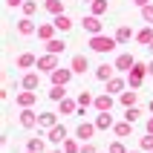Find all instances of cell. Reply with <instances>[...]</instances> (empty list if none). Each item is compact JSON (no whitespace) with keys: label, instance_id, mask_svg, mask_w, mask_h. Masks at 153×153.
Returning a JSON list of instances; mask_svg holds the SVG:
<instances>
[{"label":"cell","instance_id":"ffe728a7","mask_svg":"<svg viewBox=\"0 0 153 153\" xmlns=\"http://www.w3.org/2000/svg\"><path fill=\"white\" fill-rule=\"evenodd\" d=\"M58 110H61V116H75L78 113V98H64V101H58Z\"/></svg>","mask_w":153,"mask_h":153},{"label":"cell","instance_id":"8992f818","mask_svg":"<svg viewBox=\"0 0 153 153\" xmlns=\"http://www.w3.org/2000/svg\"><path fill=\"white\" fill-rule=\"evenodd\" d=\"M72 75H75V72H72L69 67H58L55 72H49V81H52V84H64V87H67L69 81H72Z\"/></svg>","mask_w":153,"mask_h":153},{"label":"cell","instance_id":"484cf974","mask_svg":"<svg viewBox=\"0 0 153 153\" xmlns=\"http://www.w3.org/2000/svg\"><path fill=\"white\" fill-rule=\"evenodd\" d=\"M136 101H139V93L136 90H127V93H121L119 95V104L127 110V107H136Z\"/></svg>","mask_w":153,"mask_h":153},{"label":"cell","instance_id":"d6a6232c","mask_svg":"<svg viewBox=\"0 0 153 153\" xmlns=\"http://www.w3.org/2000/svg\"><path fill=\"white\" fill-rule=\"evenodd\" d=\"M139 119H142V110H139V107H127V110H124V121H130V124H136Z\"/></svg>","mask_w":153,"mask_h":153},{"label":"cell","instance_id":"2e32d148","mask_svg":"<svg viewBox=\"0 0 153 153\" xmlns=\"http://www.w3.org/2000/svg\"><path fill=\"white\" fill-rule=\"evenodd\" d=\"M15 64H17V69H35V67H38V55H32V52H20Z\"/></svg>","mask_w":153,"mask_h":153},{"label":"cell","instance_id":"9c48e42d","mask_svg":"<svg viewBox=\"0 0 153 153\" xmlns=\"http://www.w3.org/2000/svg\"><path fill=\"white\" fill-rule=\"evenodd\" d=\"M15 29H17V35H23V38H29V35H38V23H35L32 17H20Z\"/></svg>","mask_w":153,"mask_h":153},{"label":"cell","instance_id":"8fae6325","mask_svg":"<svg viewBox=\"0 0 153 153\" xmlns=\"http://www.w3.org/2000/svg\"><path fill=\"white\" fill-rule=\"evenodd\" d=\"M38 116H41V113H35L32 107H26V110H20V127H26V130L38 127Z\"/></svg>","mask_w":153,"mask_h":153},{"label":"cell","instance_id":"5bb4252c","mask_svg":"<svg viewBox=\"0 0 153 153\" xmlns=\"http://www.w3.org/2000/svg\"><path fill=\"white\" fill-rule=\"evenodd\" d=\"M113 75H116V64H107V61H104V64H98V67H95V78H98V81H104V84H107Z\"/></svg>","mask_w":153,"mask_h":153},{"label":"cell","instance_id":"3957f363","mask_svg":"<svg viewBox=\"0 0 153 153\" xmlns=\"http://www.w3.org/2000/svg\"><path fill=\"white\" fill-rule=\"evenodd\" d=\"M15 104L20 107V110L35 107V104H38V90H23V93H17V95H15Z\"/></svg>","mask_w":153,"mask_h":153},{"label":"cell","instance_id":"60d3db41","mask_svg":"<svg viewBox=\"0 0 153 153\" xmlns=\"http://www.w3.org/2000/svg\"><path fill=\"white\" fill-rule=\"evenodd\" d=\"M133 3H136V6H139V9H145V6H150L153 0H133Z\"/></svg>","mask_w":153,"mask_h":153},{"label":"cell","instance_id":"4fadbf2b","mask_svg":"<svg viewBox=\"0 0 153 153\" xmlns=\"http://www.w3.org/2000/svg\"><path fill=\"white\" fill-rule=\"evenodd\" d=\"M133 67H136V58L130 52H121L119 58H116V72H130Z\"/></svg>","mask_w":153,"mask_h":153},{"label":"cell","instance_id":"7dc6e473","mask_svg":"<svg viewBox=\"0 0 153 153\" xmlns=\"http://www.w3.org/2000/svg\"><path fill=\"white\" fill-rule=\"evenodd\" d=\"M84 3H93V0H84Z\"/></svg>","mask_w":153,"mask_h":153},{"label":"cell","instance_id":"ac0fdd59","mask_svg":"<svg viewBox=\"0 0 153 153\" xmlns=\"http://www.w3.org/2000/svg\"><path fill=\"white\" fill-rule=\"evenodd\" d=\"M113 38L119 41V46H124V43H130L133 38H136V32H133V29H130L127 23H121L119 29H116V35H113Z\"/></svg>","mask_w":153,"mask_h":153},{"label":"cell","instance_id":"e575fe53","mask_svg":"<svg viewBox=\"0 0 153 153\" xmlns=\"http://www.w3.org/2000/svg\"><path fill=\"white\" fill-rule=\"evenodd\" d=\"M139 147H142L145 153H150L153 150V133H145V136L139 139Z\"/></svg>","mask_w":153,"mask_h":153},{"label":"cell","instance_id":"836d02e7","mask_svg":"<svg viewBox=\"0 0 153 153\" xmlns=\"http://www.w3.org/2000/svg\"><path fill=\"white\" fill-rule=\"evenodd\" d=\"M20 12H23V17H32V15H38V3H35V0H26L23 6H20Z\"/></svg>","mask_w":153,"mask_h":153},{"label":"cell","instance_id":"52a82bcc","mask_svg":"<svg viewBox=\"0 0 153 153\" xmlns=\"http://www.w3.org/2000/svg\"><path fill=\"white\" fill-rule=\"evenodd\" d=\"M98 133V127H95V121H81L75 127V139H84V142H90V139Z\"/></svg>","mask_w":153,"mask_h":153},{"label":"cell","instance_id":"ab89813d","mask_svg":"<svg viewBox=\"0 0 153 153\" xmlns=\"http://www.w3.org/2000/svg\"><path fill=\"white\" fill-rule=\"evenodd\" d=\"M23 3H26V0H6V6H9V9H20Z\"/></svg>","mask_w":153,"mask_h":153},{"label":"cell","instance_id":"30bf717a","mask_svg":"<svg viewBox=\"0 0 153 153\" xmlns=\"http://www.w3.org/2000/svg\"><path fill=\"white\" fill-rule=\"evenodd\" d=\"M113 104H116V98H113L110 93H98V95H95V104H93V107H95L98 113H110V110H113Z\"/></svg>","mask_w":153,"mask_h":153},{"label":"cell","instance_id":"5b68a950","mask_svg":"<svg viewBox=\"0 0 153 153\" xmlns=\"http://www.w3.org/2000/svg\"><path fill=\"white\" fill-rule=\"evenodd\" d=\"M38 69H41V72H55V69H58V55L43 52L41 58H38Z\"/></svg>","mask_w":153,"mask_h":153},{"label":"cell","instance_id":"1f68e13d","mask_svg":"<svg viewBox=\"0 0 153 153\" xmlns=\"http://www.w3.org/2000/svg\"><path fill=\"white\" fill-rule=\"evenodd\" d=\"M90 15L104 17V15H107V0H93V3H90Z\"/></svg>","mask_w":153,"mask_h":153},{"label":"cell","instance_id":"cb8c5ba5","mask_svg":"<svg viewBox=\"0 0 153 153\" xmlns=\"http://www.w3.org/2000/svg\"><path fill=\"white\" fill-rule=\"evenodd\" d=\"M43 9H46V12H49L52 17L67 15V12H64V0H43Z\"/></svg>","mask_w":153,"mask_h":153},{"label":"cell","instance_id":"f546056e","mask_svg":"<svg viewBox=\"0 0 153 153\" xmlns=\"http://www.w3.org/2000/svg\"><path fill=\"white\" fill-rule=\"evenodd\" d=\"M93 104H95V95H93V93H87V90H81V93H78V107H81V110L93 107Z\"/></svg>","mask_w":153,"mask_h":153},{"label":"cell","instance_id":"4316f807","mask_svg":"<svg viewBox=\"0 0 153 153\" xmlns=\"http://www.w3.org/2000/svg\"><path fill=\"white\" fill-rule=\"evenodd\" d=\"M136 41L142 43V46H150V43H153V26H145V29H139V32H136Z\"/></svg>","mask_w":153,"mask_h":153},{"label":"cell","instance_id":"603a6c76","mask_svg":"<svg viewBox=\"0 0 153 153\" xmlns=\"http://www.w3.org/2000/svg\"><path fill=\"white\" fill-rule=\"evenodd\" d=\"M55 32H58V29H55V23H38V38H41L43 43L52 41V38H55Z\"/></svg>","mask_w":153,"mask_h":153},{"label":"cell","instance_id":"6da1fadb","mask_svg":"<svg viewBox=\"0 0 153 153\" xmlns=\"http://www.w3.org/2000/svg\"><path fill=\"white\" fill-rule=\"evenodd\" d=\"M119 46V41L116 38H110V35H90V49L93 52H98V55H107V52H113Z\"/></svg>","mask_w":153,"mask_h":153},{"label":"cell","instance_id":"8d00e7d4","mask_svg":"<svg viewBox=\"0 0 153 153\" xmlns=\"http://www.w3.org/2000/svg\"><path fill=\"white\" fill-rule=\"evenodd\" d=\"M139 12H142V20H145L147 26H153V3H150V6H145V9H139Z\"/></svg>","mask_w":153,"mask_h":153},{"label":"cell","instance_id":"44dd1931","mask_svg":"<svg viewBox=\"0 0 153 153\" xmlns=\"http://www.w3.org/2000/svg\"><path fill=\"white\" fill-rule=\"evenodd\" d=\"M95 127L98 130H113L116 127V119H113L110 113H98V116H95Z\"/></svg>","mask_w":153,"mask_h":153},{"label":"cell","instance_id":"bcb514c9","mask_svg":"<svg viewBox=\"0 0 153 153\" xmlns=\"http://www.w3.org/2000/svg\"><path fill=\"white\" fill-rule=\"evenodd\" d=\"M147 49H150V52H153V43H150V46H147Z\"/></svg>","mask_w":153,"mask_h":153},{"label":"cell","instance_id":"d590c367","mask_svg":"<svg viewBox=\"0 0 153 153\" xmlns=\"http://www.w3.org/2000/svg\"><path fill=\"white\" fill-rule=\"evenodd\" d=\"M61 147H64V153H81V145H78L75 139H67Z\"/></svg>","mask_w":153,"mask_h":153},{"label":"cell","instance_id":"f907efd6","mask_svg":"<svg viewBox=\"0 0 153 153\" xmlns=\"http://www.w3.org/2000/svg\"><path fill=\"white\" fill-rule=\"evenodd\" d=\"M150 153H153V150H150Z\"/></svg>","mask_w":153,"mask_h":153},{"label":"cell","instance_id":"e0dca14e","mask_svg":"<svg viewBox=\"0 0 153 153\" xmlns=\"http://www.w3.org/2000/svg\"><path fill=\"white\" fill-rule=\"evenodd\" d=\"M69 69H72L75 75H84L87 69H90V61H87V55H72V61H69Z\"/></svg>","mask_w":153,"mask_h":153},{"label":"cell","instance_id":"4dcf8cb0","mask_svg":"<svg viewBox=\"0 0 153 153\" xmlns=\"http://www.w3.org/2000/svg\"><path fill=\"white\" fill-rule=\"evenodd\" d=\"M26 150H32V153H43L46 150V142H43V139H26Z\"/></svg>","mask_w":153,"mask_h":153},{"label":"cell","instance_id":"d6986e66","mask_svg":"<svg viewBox=\"0 0 153 153\" xmlns=\"http://www.w3.org/2000/svg\"><path fill=\"white\" fill-rule=\"evenodd\" d=\"M124 87H127V78L113 75L110 81H107V93H110V95H121V93H124Z\"/></svg>","mask_w":153,"mask_h":153},{"label":"cell","instance_id":"f6af8a7d","mask_svg":"<svg viewBox=\"0 0 153 153\" xmlns=\"http://www.w3.org/2000/svg\"><path fill=\"white\" fill-rule=\"evenodd\" d=\"M150 113H153V98H150Z\"/></svg>","mask_w":153,"mask_h":153},{"label":"cell","instance_id":"83f0119b","mask_svg":"<svg viewBox=\"0 0 153 153\" xmlns=\"http://www.w3.org/2000/svg\"><path fill=\"white\" fill-rule=\"evenodd\" d=\"M64 98H67V87L64 84H52V90H49V101H64Z\"/></svg>","mask_w":153,"mask_h":153},{"label":"cell","instance_id":"ee69618b","mask_svg":"<svg viewBox=\"0 0 153 153\" xmlns=\"http://www.w3.org/2000/svg\"><path fill=\"white\" fill-rule=\"evenodd\" d=\"M49 153H64V147H55V150H49Z\"/></svg>","mask_w":153,"mask_h":153},{"label":"cell","instance_id":"f1b7e54d","mask_svg":"<svg viewBox=\"0 0 153 153\" xmlns=\"http://www.w3.org/2000/svg\"><path fill=\"white\" fill-rule=\"evenodd\" d=\"M113 133H116L119 139H127L130 133H133V124H130V121H116V127H113Z\"/></svg>","mask_w":153,"mask_h":153},{"label":"cell","instance_id":"681fc988","mask_svg":"<svg viewBox=\"0 0 153 153\" xmlns=\"http://www.w3.org/2000/svg\"><path fill=\"white\" fill-rule=\"evenodd\" d=\"M130 153H136V150H130Z\"/></svg>","mask_w":153,"mask_h":153},{"label":"cell","instance_id":"d4e9b609","mask_svg":"<svg viewBox=\"0 0 153 153\" xmlns=\"http://www.w3.org/2000/svg\"><path fill=\"white\" fill-rule=\"evenodd\" d=\"M52 23H55V29H58V32H69V29L75 26L69 15H58V17H52Z\"/></svg>","mask_w":153,"mask_h":153},{"label":"cell","instance_id":"c3c4849f","mask_svg":"<svg viewBox=\"0 0 153 153\" xmlns=\"http://www.w3.org/2000/svg\"><path fill=\"white\" fill-rule=\"evenodd\" d=\"M26 153H32V150H26Z\"/></svg>","mask_w":153,"mask_h":153},{"label":"cell","instance_id":"7bdbcfd3","mask_svg":"<svg viewBox=\"0 0 153 153\" xmlns=\"http://www.w3.org/2000/svg\"><path fill=\"white\" fill-rule=\"evenodd\" d=\"M147 72H150V75H153V58L147 61Z\"/></svg>","mask_w":153,"mask_h":153},{"label":"cell","instance_id":"7402d4cb","mask_svg":"<svg viewBox=\"0 0 153 153\" xmlns=\"http://www.w3.org/2000/svg\"><path fill=\"white\" fill-rule=\"evenodd\" d=\"M46 52H52V55H64V52H67V41H64V38H52V41H46Z\"/></svg>","mask_w":153,"mask_h":153},{"label":"cell","instance_id":"74e56055","mask_svg":"<svg viewBox=\"0 0 153 153\" xmlns=\"http://www.w3.org/2000/svg\"><path fill=\"white\" fill-rule=\"evenodd\" d=\"M107 153H127V147H124V142H110V147H107Z\"/></svg>","mask_w":153,"mask_h":153},{"label":"cell","instance_id":"7c38bea8","mask_svg":"<svg viewBox=\"0 0 153 153\" xmlns=\"http://www.w3.org/2000/svg\"><path fill=\"white\" fill-rule=\"evenodd\" d=\"M46 139H49L52 145H64V142H67V127H64V124H55V127L52 130H46Z\"/></svg>","mask_w":153,"mask_h":153},{"label":"cell","instance_id":"277c9868","mask_svg":"<svg viewBox=\"0 0 153 153\" xmlns=\"http://www.w3.org/2000/svg\"><path fill=\"white\" fill-rule=\"evenodd\" d=\"M81 26H84L87 35H101L104 32V23H101V17H98V15H87L84 20H81Z\"/></svg>","mask_w":153,"mask_h":153},{"label":"cell","instance_id":"ba28073f","mask_svg":"<svg viewBox=\"0 0 153 153\" xmlns=\"http://www.w3.org/2000/svg\"><path fill=\"white\" fill-rule=\"evenodd\" d=\"M20 87H23V90H38V87H41V72H35V69H26L23 78H20Z\"/></svg>","mask_w":153,"mask_h":153},{"label":"cell","instance_id":"9a60e30c","mask_svg":"<svg viewBox=\"0 0 153 153\" xmlns=\"http://www.w3.org/2000/svg\"><path fill=\"white\" fill-rule=\"evenodd\" d=\"M55 124H58V113H41V116H38V127L43 130V133H46V130H52L55 127Z\"/></svg>","mask_w":153,"mask_h":153},{"label":"cell","instance_id":"7a4b0ae2","mask_svg":"<svg viewBox=\"0 0 153 153\" xmlns=\"http://www.w3.org/2000/svg\"><path fill=\"white\" fill-rule=\"evenodd\" d=\"M147 75H150V72H147V64L136 61V67L127 72V87H130V90H142V84H145Z\"/></svg>","mask_w":153,"mask_h":153},{"label":"cell","instance_id":"b9f144b4","mask_svg":"<svg viewBox=\"0 0 153 153\" xmlns=\"http://www.w3.org/2000/svg\"><path fill=\"white\" fill-rule=\"evenodd\" d=\"M145 130H147V133H153V116H150V119L145 121Z\"/></svg>","mask_w":153,"mask_h":153},{"label":"cell","instance_id":"f35d334b","mask_svg":"<svg viewBox=\"0 0 153 153\" xmlns=\"http://www.w3.org/2000/svg\"><path fill=\"white\" fill-rule=\"evenodd\" d=\"M81 153H98V147H95L93 142H84V145H81Z\"/></svg>","mask_w":153,"mask_h":153}]
</instances>
